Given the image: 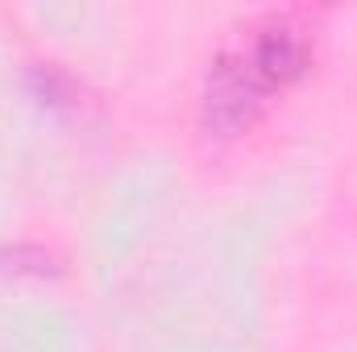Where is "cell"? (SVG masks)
I'll use <instances>...</instances> for the list:
<instances>
[{"mask_svg": "<svg viewBox=\"0 0 357 352\" xmlns=\"http://www.w3.org/2000/svg\"><path fill=\"white\" fill-rule=\"evenodd\" d=\"M307 67H312V38L303 25L287 17L258 25L245 46H233L212 63L199 99L204 133L216 141L250 133L266 116L270 104L307 75Z\"/></svg>", "mask_w": 357, "mask_h": 352, "instance_id": "6da1fadb", "label": "cell"}]
</instances>
